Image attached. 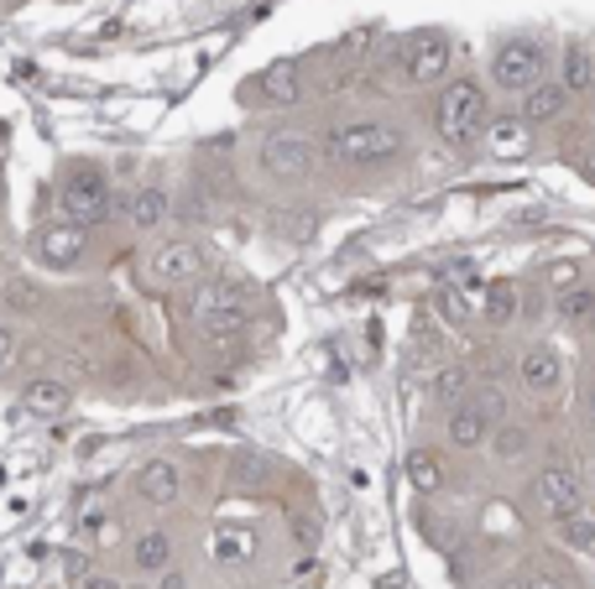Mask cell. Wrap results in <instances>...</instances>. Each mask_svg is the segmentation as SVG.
<instances>
[{
  "label": "cell",
  "instance_id": "obj_1",
  "mask_svg": "<svg viewBox=\"0 0 595 589\" xmlns=\"http://www.w3.org/2000/svg\"><path fill=\"white\" fill-rule=\"evenodd\" d=\"M486 120H491V105H486V84L480 79L465 74V79H450L444 89H439L434 126L455 152H476L480 137H486Z\"/></svg>",
  "mask_w": 595,
  "mask_h": 589
},
{
  "label": "cell",
  "instance_id": "obj_2",
  "mask_svg": "<svg viewBox=\"0 0 595 589\" xmlns=\"http://www.w3.org/2000/svg\"><path fill=\"white\" fill-rule=\"evenodd\" d=\"M339 167H377V162H392L408 152V137L392 120H356V126H339L329 146H324Z\"/></svg>",
  "mask_w": 595,
  "mask_h": 589
},
{
  "label": "cell",
  "instance_id": "obj_3",
  "mask_svg": "<svg viewBox=\"0 0 595 589\" xmlns=\"http://www.w3.org/2000/svg\"><path fill=\"white\" fill-rule=\"evenodd\" d=\"M58 209H63V225H79V230H89V225H99V219L110 215L116 204H110L105 167H95V162L68 167V177H63V188H58Z\"/></svg>",
  "mask_w": 595,
  "mask_h": 589
},
{
  "label": "cell",
  "instance_id": "obj_4",
  "mask_svg": "<svg viewBox=\"0 0 595 589\" xmlns=\"http://www.w3.org/2000/svg\"><path fill=\"white\" fill-rule=\"evenodd\" d=\"M543 79H549V53H543L538 42L512 37V42H501V47L491 53V84L501 89V95L528 99Z\"/></svg>",
  "mask_w": 595,
  "mask_h": 589
},
{
  "label": "cell",
  "instance_id": "obj_5",
  "mask_svg": "<svg viewBox=\"0 0 595 589\" xmlns=\"http://www.w3.org/2000/svg\"><path fill=\"white\" fill-rule=\"evenodd\" d=\"M528 495H533V511H538V516H549V522L559 527L564 516L585 511V475H580L575 465H564V459H549V465L533 475Z\"/></svg>",
  "mask_w": 595,
  "mask_h": 589
},
{
  "label": "cell",
  "instance_id": "obj_6",
  "mask_svg": "<svg viewBox=\"0 0 595 589\" xmlns=\"http://www.w3.org/2000/svg\"><path fill=\"white\" fill-rule=\"evenodd\" d=\"M188 318L204 335H240L246 329V297H240L236 282H194Z\"/></svg>",
  "mask_w": 595,
  "mask_h": 589
},
{
  "label": "cell",
  "instance_id": "obj_7",
  "mask_svg": "<svg viewBox=\"0 0 595 589\" xmlns=\"http://www.w3.org/2000/svg\"><path fill=\"white\" fill-rule=\"evenodd\" d=\"M324 157V146H318L309 131H293V126H282V131H267L261 141V167L282 183H293V177H309Z\"/></svg>",
  "mask_w": 595,
  "mask_h": 589
},
{
  "label": "cell",
  "instance_id": "obj_8",
  "mask_svg": "<svg viewBox=\"0 0 595 589\" xmlns=\"http://www.w3.org/2000/svg\"><path fill=\"white\" fill-rule=\"evenodd\" d=\"M204 266H209V255H204L198 240H167L158 251H147V266L141 272H147L152 287H188V282L204 276Z\"/></svg>",
  "mask_w": 595,
  "mask_h": 589
},
{
  "label": "cell",
  "instance_id": "obj_9",
  "mask_svg": "<svg viewBox=\"0 0 595 589\" xmlns=\"http://www.w3.org/2000/svg\"><path fill=\"white\" fill-rule=\"evenodd\" d=\"M32 261H37L42 272H74L84 261V251H89V236H84L79 225H42L37 236H32Z\"/></svg>",
  "mask_w": 595,
  "mask_h": 589
},
{
  "label": "cell",
  "instance_id": "obj_10",
  "mask_svg": "<svg viewBox=\"0 0 595 589\" xmlns=\"http://www.w3.org/2000/svg\"><path fill=\"white\" fill-rule=\"evenodd\" d=\"M496 417L486 402H455L450 417H444V438H450V449H486V438H491Z\"/></svg>",
  "mask_w": 595,
  "mask_h": 589
},
{
  "label": "cell",
  "instance_id": "obj_11",
  "mask_svg": "<svg viewBox=\"0 0 595 589\" xmlns=\"http://www.w3.org/2000/svg\"><path fill=\"white\" fill-rule=\"evenodd\" d=\"M480 146H486L496 162H522L528 152H533V120L528 116H491L486 120Z\"/></svg>",
  "mask_w": 595,
  "mask_h": 589
},
{
  "label": "cell",
  "instance_id": "obj_12",
  "mask_svg": "<svg viewBox=\"0 0 595 589\" xmlns=\"http://www.w3.org/2000/svg\"><path fill=\"white\" fill-rule=\"evenodd\" d=\"M517 381H522L528 396H554L559 386H564V360H559V350L528 345V350L517 355Z\"/></svg>",
  "mask_w": 595,
  "mask_h": 589
},
{
  "label": "cell",
  "instance_id": "obj_13",
  "mask_svg": "<svg viewBox=\"0 0 595 589\" xmlns=\"http://www.w3.org/2000/svg\"><path fill=\"white\" fill-rule=\"evenodd\" d=\"M173 558H178V543H173V532L167 527H147L131 537V569L147 574V579H158V574L173 569Z\"/></svg>",
  "mask_w": 595,
  "mask_h": 589
},
{
  "label": "cell",
  "instance_id": "obj_14",
  "mask_svg": "<svg viewBox=\"0 0 595 589\" xmlns=\"http://www.w3.org/2000/svg\"><path fill=\"white\" fill-rule=\"evenodd\" d=\"M167 219H173V198H167V188H158V183L137 188L131 204H126V225H131L137 236H158Z\"/></svg>",
  "mask_w": 595,
  "mask_h": 589
},
{
  "label": "cell",
  "instance_id": "obj_15",
  "mask_svg": "<svg viewBox=\"0 0 595 589\" xmlns=\"http://www.w3.org/2000/svg\"><path fill=\"white\" fill-rule=\"evenodd\" d=\"M21 407L32 417H63L74 407V386L58 381V375H32V381L21 386Z\"/></svg>",
  "mask_w": 595,
  "mask_h": 589
},
{
  "label": "cell",
  "instance_id": "obj_16",
  "mask_svg": "<svg viewBox=\"0 0 595 589\" xmlns=\"http://www.w3.org/2000/svg\"><path fill=\"white\" fill-rule=\"evenodd\" d=\"M183 491V470L178 459H152V465H141L137 475V495L147 501V506H173Z\"/></svg>",
  "mask_w": 595,
  "mask_h": 589
},
{
  "label": "cell",
  "instance_id": "obj_17",
  "mask_svg": "<svg viewBox=\"0 0 595 589\" xmlns=\"http://www.w3.org/2000/svg\"><path fill=\"white\" fill-rule=\"evenodd\" d=\"M450 58H455V47H450L444 37H423L413 53H408V79L413 84H439L444 74H450Z\"/></svg>",
  "mask_w": 595,
  "mask_h": 589
},
{
  "label": "cell",
  "instance_id": "obj_18",
  "mask_svg": "<svg viewBox=\"0 0 595 589\" xmlns=\"http://www.w3.org/2000/svg\"><path fill=\"white\" fill-rule=\"evenodd\" d=\"M251 553H257V532H251V527L225 522V527L209 532V558H215V564H225V569H240Z\"/></svg>",
  "mask_w": 595,
  "mask_h": 589
},
{
  "label": "cell",
  "instance_id": "obj_19",
  "mask_svg": "<svg viewBox=\"0 0 595 589\" xmlns=\"http://www.w3.org/2000/svg\"><path fill=\"white\" fill-rule=\"evenodd\" d=\"M486 449H491L496 465H522L528 454H533V428H522V423H496L491 438H486Z\"/></svg>",
  "mask_w": 595,
  "mask_h": 589
},
{
  "label": "cell",
  "instance_id": "obj_20",
  "mask_svg": "<svg viewBox=\"0 0 595 589\" xmlns=\"http://www.w3.org/2000/svg\"><path fill=\"white\" fill-rule=\"evenodd\" d=\"M402 470H408V486H413L418 495H439L444 491V459H439L434 449H413L408 459H402Z\"/></svg>",
  "mask_w": 595,
  "mask_h": 589
},
{
  "label": "cell",
  "instance_id": "obj_21",
  "mask_svg": "<svg viewBox=\"0 0 595 589\" xmlns=\"http://www.w3.org/2000/svg\"><path fill=\"white\" fill-rule=\"evenodd\" d=\"M591 79H595V58L580 47V42H570V47H564V63H559V84H564V95L570 99L585 95Z\"/></svg>",
  "mask_w": 595,
  "mask_h": 589
},
{
  "label": "cell",
  "instance_id": "obj_22",
  "mask_svg": "<svg viewBox=\"0 0 595 589\" xmlns=\"http://www.w3.org/2000/svg\"><path fill=\"white\" fill-rule=\"evenodd\" d=\"M564 105H570L564 84H559V79H543L533 95L522 99V110H517V116H528V120H554V116H564Z\"/></svg>",
  "mask_w": 595,
  "mask_h": 589
},
{
  "label": "cell",
  "instance_id": "obj_23",
  "mask_svg": "<svg viewBox=\"0 0 595 589\" xmlns=\"http://www.w3.org/2000/svg\"><path fill=\"white\" fill-rule=\"evenodd\" d=\"M480 314H486V324H512L522 314V293H517L512 282H496V287L480 293Z\"/></svg>",
  "mask_w": 595,
  "mask_h": 589
},
{
  "label": "cell",
  "instance_id": "obj_24",
  "mask_svg": "<svg viewBox=\"0 0 595 589\" xmlns=\"http://www.w3.org/2000/svg\"><path fill=\"white\" fill-rule=\"evenodd\" d=\"M257 84H261V99H267V105H293L298 99V68L293 63H272Z\"/></svg>",
  "mask_w": 595,
  "mask_h": 589
},
{
  "label": "cell",
  "instance_id": "obj_25",
  "mask_svg": "<svg viewBox=\"0 0 595 589\" xmlns=\"http://www.w3.org/2000/svg\"><path fill=\"white\" fill-rule=\"evenodd\" d=\"M580 282H585V266H580L575 255H559V261H549V266H543V287H549L554 297L575 293Z\"/></svg>",
  "mask_w": 595,
  "mask_h": 589
},
{
  "label": "cell",
  "instance_id": "obj_26",
  "mask_svg": "<svg viewBox=\"0 0 595 589\" xmlns=\"http://www.w3.org/2000/svg\"><path fill=\"white\" fill-rule=\"evenodd\" d=\"M554 314L564 318V324H591V318H595V287H591V282H580L575 293L554 297Z\"/></svg>",
  "mask_w": 595,
  "mask_h": 589
},
{
  "label": "cell",
  "instance_id": "obj_27",
  "mask_svg": "<svg viewBox=\"0 0 595 589\" xmlns=\"http://www.w3.org/2000/svg\"><path fill=\"white\" fill-rule=\"evenodd\" d=\"M559 537H564L570 548L591 553V548H595V516H591V511H575V516H564V522H559Z\"/></svg>",
  "mask_w": 595,
  "mask_h": 589
},
{
  "label": "cell",
  "instance_id": "obj_28",
  "mask_svg": "<svg viewBox=\"0 0 595 589\" xmlns=\"http://www.w3.org/2000/svg\"><path fill=\"white\" fill-rule=\"evenodd\" d=\"M439 308H444V314L455 318V324H459V318H470V314H476V303H465V297H459V287H444V293H439Z\"/></svg>",
  "mask_w": 595,
  "mask_h": 589
},
{
  "label": "cell",
  "instance_id": "obj_29",
  "mask_svg": "<svg viewBox=\"0 0 595 589\" xmlns=\"http://www.w3.org/2000/svg\"><path fill=\"white\" fill-rule=\"evenodd\" d=\"M17 355H21V339H17V329L11 324H0V375L17 366Z\"/></svg>",
  "mask_w": 595,
  "mask_h": 589
},
{
  "label": "cell",
  "instance_id": "obj_30",
  "mask_svg": "<svg viewBox=\"0 0 595 589\" xmlns=\"http://www.w3.org/2000/svg\"><path fill=\"white\" fill-rule=\"evenodd\" d=\"M459 386H465V371H439V381H434L439 396H455Z\"/></svg>",
  "mask_w": 595,
  "mask_h": 589
},
{
  "label": "cell",
  "instance_id": "obj_31",
  "mask_svg": "<svg viewBox=\"0 0 595 589\" xmlns=\"http://www.w3.org/2000/svg\"><path fill=\"white\" fill-rule=\"evenodd\" d=\"M580 428H585V433L595 438V386H591L585 396H580Z\"/></svg>",
  "mask_w": 595,
  "mask_h": 589
},
{
  "label": "cell",
  "instance_id": "obj_32",
  "mask_svg": "<svg viewBox=\"0 0 595 589\" xmlns=\"http://www.w3.org/2000/svg\"><path fill=\"white\" fill-rule=\"evenodd\" d=\"M152 589H188V574L167 569V574H158V585H152Z\"/></svg>",
  "mask_w": 595,
  "mask_h": 589
},
{
  "label": "cell",
  "instance_id": "obj_33",
  "mask_svg": "<svg viewBox=\"0 0 595 589\" xmlns=\"http://www.w3.org/2000/svg\"><path fill=\"white\" fill-rule=\"evenodd\" d=\"M293 537H303V548H314V537H318V527H314V522H303V527H298V522H293Z\"/></svg>",
  "mask_w": 595,
  "mask_h": 589
},
{
  "label": "cell",
  "instance_id": "obj_34",
  "mask_svg": "<svg viewBox=\"0 0 595 589\" xmlns=\"http://www.w3.org/2000/svg\"><path fill=\"white\" fill-rule=\"evenodd\" d=\"M84 589H120L116 579H105V574H95V579H84Z\"/></svg>",
  "mask_w": 595,
  "mask_h": 589
},
{
  "label": "cell",
  "instance_id": "obj_35",
  "mask_svg": "<svg viewBox=\"0 0 595 589\" xmlns=\"http://www.w3.org/2000/svg\"><path fill=\"white\" fill-rule=\"evenodd\" d=\"M528 589H570V585H559V579H549V574H538V579H533Z\"/></svg>",
  "mask_w": 595,
  "mask_h": 589
}]
</instances>
